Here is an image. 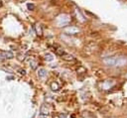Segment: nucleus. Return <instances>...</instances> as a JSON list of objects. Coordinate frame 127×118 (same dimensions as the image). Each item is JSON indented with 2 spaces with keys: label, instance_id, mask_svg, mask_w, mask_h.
<instances>
[{
  "label": "nucleus",
  "instance_id": "obj_7",
  "mask_svg": "<svg viewBox=\"0 0 127 118\" xmlns=\"http://www.w3.org/2000/svg\"><path fill=\"white\" fill-rule=\"evenodd\" d=\"M18 71L20 72V74H26V71H25V69H18Z\"/></svg>",
  "mask_w": 127,
  "mask_h": 118
},
{
  "label": "nucleus",
  "instance_id": "obj_1",
  "mask_svg": "<svg viewBox=\"0 0 127 118\" xmlns=\"http://www.w3.org/2000/svg\"><path fill=\"white\" fill-rule=\"evenodd\" d=\"M79 29L74 27V26H69V27H66L64 28V32L67 34V35H76L77 33H79Z\"/></svg>",
  "mask_w": 127,
  "mask_h": 118
},
{
  "label": "nucleus",
  "instance_id": "obj_5",
  "mask_svg": "<svg viewBox=\"0 0 127 118\" xmlns=\"http://www.w3.org/2000/svg\"><path fill=\"white\" fill-rule=\"evenodd\" d=\"M59 87H60V86H59V84H58L57 82H53V83L51 84V88H52L54 91L58 90V89H59Z\"/></svg>",
  "mask_w": 127,
  "mask_h": 118
},
{
  "label": "nucleus",
  "instance_id": "obj_9",
  "mask_svg": "<svg viewBox=\"0 0 127 118\" xmlns=\"http://www.w3.org/2000/svg\"><path fill=\"white\" fill-rule=\"evenodd\" d=\"M60 118H65V114H64V115L61 114V115H60Z\"/></svg>",
  "mask_w": 127,
  "mask_h": 118
},
{
  "label": "nucleus",
  "instance_id": "obj_10",
  "mask_svg": "<svg viewBox=\"0 0 127 118\" xmlns=\"http://www.w3.org/2000/svg\"><path fill=\"white\" fill-rule=\"evenodd\" d=\"M0 7H2V2L0 1Z\"/></svg>",
  "mask_w": 127,
  "mask_h": 118
},
{
  "label": "nucleus",
  "instance_id": "obj_4",
  "mask_svg": "<svg viewBox=\"0 0 127 118\" xmlns=\"http://www.w3.org/2000/svg\"><path fill=\"white\" fill-rule=\"evenodd\" d=\"M47 70L45 69V68H40L39 70H38V75L40 76V77H45L46 75H47Z\"/></svg>",
  "mask_w": 127,
  "mask_h": 118
},
{
  "label": "nucleus",
  "instance_id": "obj_3",
  "mask_svg": "<svg viewBox=\"0 0 127 118\" xmlns=\"http://www.w3.org/2000/svg\"><path fill=\"white\" fill-rule=\"evenodd\" d=\"M103 61H104L107 65H109V66H113V65L116 64V59H115V58H107V59H105Z\"/></svg>",
  "mask_w": 127,
  "mask_h": 118
},
{
  "label": "nucleus",
  "instance_id": "obj_8",
  "mask_svg": "<svg viewBox=\"0 0 127 118\" xmlns=\"http://www.w3.org/2000/svg\"><path fill=\"white\" fill-rule=\"evenodd\" d=\"M46 59H48V60H52V59H53V58H52V56H51V55H48V56H46Z\"/></svg>",
  "mask_w": 127,
  "mask_h": 118
},
{
  "label": "nucleus",
  "instance_id": "obj_6",
  "mask_svg": "<svg viewBox=\"0 0 127 118\" xmlns=\"http://www.w3.org/2000/svg\"><path fill=\"white\" fill-rule=\"evenodd\" d=\"M27 7H28V9H30V10L35 9V6H34L33 4H28V5H27Z\"/></svg>",
  "mask_w": 127,
  "mask_h": 118
},
{
  "label": "nucleus",
  "instance_id": "obj_2",
  "mask_svg": "<svg viewBox=\"0 0 127 118\" xmlns=\"http://www.w3.org/2000/svg\"><path fill=\"white\" fill-rule=\"evenodd\" d=\"M14 55L9 51H0V59H10Z\"/></svg>",
  "mask_w": 127,
  "mask_h": 118
}]
</instances>
